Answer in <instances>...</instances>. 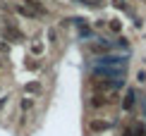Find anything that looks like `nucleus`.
Wrapping results in <instances>:
<instances>
[{
	"label": "nucleus",
	"mask_w": 146,
	"mask_h": 136,
	"mask_svg": "<svg viewBox=\"0 0 146 136\" xmlns=\"http://www.w3.org/2000/svg\"><path fill=\"white\" fill-rule=\"evenodd\" d=\"M0 38L7 41L10 46H12V43H19V41L24 38V34H22V29L17 26L12 19H7V22H5V29H3V36H0Z\"/></svg>",
	"instance_id": "nucleus-1"
},
{
	"label": "nucleus",
	"mask_w": 146,
	"mask_h": 136,
	"mask_svg": "<svg viewBox=\"0 0 146 136\" xmlns=\"http://www.w3.org/2000/svg\"><path fill=\"white\" fill-rule=\"evenodd\" d=\"M108 105H110L108 93H91L89 100H86V108L89 110H101V108H108Z\"/></svg>",
	"instance_id": "nucleus-2"
},
{
	"label": "nucleus",
	"mask_w": 146,
	"mask_h": 136,
	"mask_svg": "<svg viewBox=\"0 0 146 136\" xmlns=\"http://www.w3.org/2000/svg\"><path fill=\"white\" fill-rule=\"evenodd\" d=\"M110 127H113V122H108V119H89V131H91V134L108 131Z\"/></svg>",
	"instance_id": "nucleus-3"
},
{
	"label": "nucleus",
	"mask_w": 146,
	"mask_h": 136,
	"mask_svg": "<svg viewBox=\"0 0 146 136\" xmlns=\"http://www.w3.org/2000/svg\"><path fill=\"white\" fill-rule=\"evenodd\" d=\"M17 12V15L19 17H24V19H38V15H36V12L29 7V5H24V3H19V5H15V7H12Z\"/></svg>",
	"instance_id": "nucleus-4"
},
{
	"label": "nucleus",
	"mask_w": 146,
	"mask_h": 136,
	"mask_svg": "<svg viewBox=\"0 0 146 136\" xmlns=\"http://www.w3.org/2000/svg\"><path fill=\"white\" fill-rule=\"evenodd\" d=\"M19 110H22V112H27V117H29V112H34V110H36V98L34 96H24L22 100H19Z\"/></svg>",
	"instance_id": "nucleus-5"
},
{
	"label": "nucleus",
	"mask_w": 146,
	"mask_h": 136,
	"mask_svg": "<svg viewBox=\"0 0 146 136\" xmlns=\"http://www.w3.org/2000/svg\"><path fill=\"white\" fill-rule=\"evenodd\" d=\"M24 93L27 96H41L43 93V84L41 81H27L24 84Z\"/></svg>",
	"instance_id": "nucleus-6"
},
{
	"label": "nucleus",
	"mask_w": 146,
	"mask_h": 136,
	"mask_svg": "<svg viewBox=\"0 0 146 136\" xmlns=\"http://www.w3.org/2000/svg\"><path fill=\"white\" fill-rule=\"evenodd\" d=\"M125 136H146V127L141 124V122H137V124L127 127V131H125Z\"/></svg>",
	"instance_id": "nucleus-7"
},
{
	"label": "nucleus",
	"mask_w": 146,
	"mask_h": 136,
	"mask_svg": "<svg viewBox=\"0 0 146 136\" xmlns=\"http://www.w3.org/2000/svg\"><path fill=\"white\" fill-rule=\"evenodd\" d=\"M29 50H31L34 57H38V55L46 50V43H43V41H31V43H29Z\"/></svg>",
	"instance_id": "nucleus-8"
},
{
	"label": "nucleus",
	"mask_w": 146,
	"mask_h": 136,
	"mask_svg": "<svg viewBox=\"0 0 146 136\" xmlns=\"http://www.w3.org/2000/svg\"><path fill=\"white\" fill-rule=\"evenodd\" d=\"M24 65H27V69H41V67H43V62H41V60L38 57H34V55H29V57L27 60H24Z\"/></svg>",
	"instance_id": "nucleus-9"
},
{
	"label": "nucleus",
	"mask_w": 146,
	"mask_h": 136,
	"mask_svg": "<svg viewBox=\"0 0 146 136\" xmlns=\"http://www.w3.org/2000/svg\"><path fill=\"white\" fill-rule=\"evenodd\" d=\"M46 38L50 46H58V41H60V36H58V29H53V26H48L46 29Z\"/></svg>",
	"instance_id": "nucleus-10"
},
{
	"label": "nucleus",
	"mask_w": 146,
	"mask_h": 136,
	"mask_svg": "<svg viewBox=\"0 0 146 136\" xmlns=\"http://www.w3.org/2000/svg\"><path fill=\"white\" fill-rule=\"evenodd\" d=\"M134 108V91H127L125 100H122V110H132Z\"/></svg>",
	"instance_id": "nucleus-11"
},
{
	"label": "nucleus",
	"mask_w": 146,
	"mask_h": 136,
	"mask_svg": "<svg viewBox=\"0 0 146 136\" xmlns=\"http://www.w3.org/2000/svg\"><path fill=\"white\" fill-rule=\"evenodd\" d=\"M108 29H110L113 34H120V31H122V22H120V19H110V22H108Z\"/></svg>",
	"instance_id": "nucleus-12"
},
{
	"label": "nucleus",
	"mask_w": 146,
	"mask_h": 136,
	"mask_svg": "<svg viewBox=\"0 0 146 136\" xmlns=\"http://www.w3.org/2000/svg\"><path fill=\"white\" fill-rule=\"evenodd\" d=\"M10 48H12V46H10L7 41H3V38H0V55H7V53H10Z\"/></svg>",
	"instance_id": "nucleus-13"
},
{
	"label": "nucleus",
	"mask_w": 146,
	"mask_h": 136,
	"mask_svg": "<svg viewBox=\"0 0 146 136\" xmlns=\"http://www.w3.org/2000/svg\"><path fill=\"white\" fill-rule=\"evenodd\" d=\"M137 81H139V84H146V72H144V69L137 72Z\"/></svg>",
	"instance_id": "nucleus-14"
},
{
	"label": "nucleus",
	"mask_w": 146,
	"mask_h": 136,
	"mask_svg": "<svg viewBox=\"0 0 146 136\" xmlns=\"http://www.w3.org/2000/svg\"><path fill=\"white\" fill-rule=\"evenodd\" d=\"M5 69H7V60H5V57H3V55H0V74H3Z\"/></svg>",
	"instance_id": "nucleus-15"
},
{
	"label": "nucleus",
	"mask_w": 146,
	"mask_h": 136,
	"mask_svg": "<svg viewBox=\"0 0 146 136\" xmlns=\"http://www.w3.org/2000/svg\"><path fill=\"white\" fill-rule=\"evenodd\" d=\"M5 105H7V96H0V112L5 110Z\"/></svg>",
	"instance_id": "nucleus-16"
},
{
	"label": "nucleus",
	"mask_w": 146,
	"mask_h": 136,
	"mask_svg": "<svg viewBox=\"0 0 146 136\" xmlns=\"http://www.w3.org/2000/svg\"><path fill=\"white\" fill-rule=\"evenodd\" d=\"M91 5H98V3H106V0H89Z\"/></svg>",
	"instance_id": "nucleus-17"
},
{
	"label": "nucleus",
	"mask_w": 146,
	"mask_h": 136,
	"mask_svg": "<svg viewBox=\"0 0 146 136\" xmlns=\"http://www.w3.org/2000/svg\"><path fill=\"white\" fill-rule=\"evenodd\" d=\"M0 91H3V84H0Z\"/></svg>",
	"instance_id": "nucleus-18"
}]
</instances>
